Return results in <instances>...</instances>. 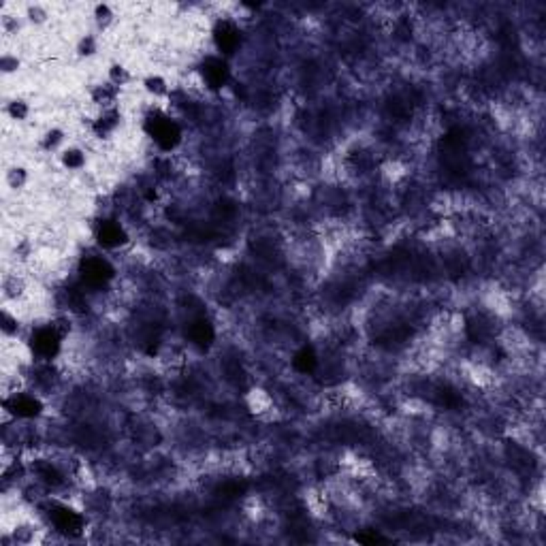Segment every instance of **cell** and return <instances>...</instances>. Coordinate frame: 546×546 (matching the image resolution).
Returning a JSON list of instances; mask_svg holds the SVG:
<instances>
[{
	"instance_id": "cell-1",
	"label": "cell",
	"mask_w": 546,
	"mask_h": 546,
	"mask_svg": "<svg viewBox=\"0 0 546 546\" xmlns=\"http://www.w3.org/2000/svg\"><path fill=\"white\" fill-rule=\"evenodd\" d=\"M147 133L154 137V141L162 147V149H171L176 147L182 133H180V126L169 120V118H162V116H156L147 122Z\"/></svg>"
},
{
	"instance_id": "cell-2",
	"label": "cell",
	"mask_w": 546,
	"mask_h": 546,
	"mask_svg": "<svg viewBox=\"0 0 546 546\" xmlns=\"http://www.w3.org/2000/svg\"><path fill=\"white\" fill-rule=\"evenodd\" d=\"M81 277L88 286H103L114 277V267L103 258H85L81 265Z\"/></svg>"
},
{
	"instance_id": "cell-3",
	"label": "cell",
	"mask_w": 546,
	"mask_h": 546,
	"mask_svg": "<svg viewBox=\"0 0 546 546\" xmlns=\"http://www.w3.org/2000/svg\"><path fill=\"white\" fill-rule=\"evenodd\" d=\"M32 348L41 357L52 359L60 348V337L54 329H39L32 337Z\"/></svg>"
},
{
	"instance_id": "cell-4",
	"label": "cell",
	"mask_w": 546,
	"mask_h": 546,
	"mask_svg": "<svg viewBox=\"0 0 546 546\" xmlns=\"http://www.w3.org/2000/svg\"><path fill=\"white\" fill-rule=\"evenodd\" d=\"M203 75H205V79H207V83L211 85V88H220V85H224L227 79H229L227 62L220 60V58H209L203 64Z\"/></svg>"
},
{
	"instance_id": "cell-5",
	"label": "cell",
	"mask_w": 546,
	"mask_h": 546,
	"mask_svg": "<svg viewBox=\"0 0 546 546\" xmlns=\"http://www.w3.org/2000/svg\"><path fill=\"white\" fill-rule=\"evenodd\" d=\"M52 518H54V525L64 534H79V529L83 527L81 516L69 508H56Z\"/></svg>"
},
{
	"instance_id": "cell-6",
	"label": "cell",
	"mask_w": 546,
	"mask_h": 546,
	"mask_svg": "<svg viewBox=\"0 0 546 546\" xmlns=\"http://www.w3.org/2000/svg\"><path fill=\"white\" fill-rule=\"evenodd\" d=\"M216 43L224 54H233L239 45V30L231 24V21H222L216 28Z\"/></svg>"
},
{
	"instance_id": "cell-7",
	"label": "cell",
	"mask_w": 546,
	"mask_h": 546,
	"mask_svg": "<svg viewBox=\"0 0 546 546\" xmlns=\"http://www.w3.org/2000/svg\"><path fill=\"white\" fill-rule=\"evenodd\" d=\"M5 406H7V410H11L13 414H17V417H24V419L36 417V414L41 412V403L34 397H28V395H19V397L15 395Z\"/></svg>"
},
{
	"instance_id": "cell-8",
	"label": "cell",
	"mask_w": 546,
	"mask_h": 546,
	"mask_svg": "<svg viewBox=\"0 0 546 546\" xmlns=\"http://www.w3.org/2000/svg\"><path fill=\"white\" fill-rule=\"evenodd\" d=\"M98 242L105 248H116V246L126 242V233L116 222H103L101 229H98Z\"/></svg>"
},
{
	"instance_id": "cell-9",
	"label": "cell",
	"mask_w": 546,
	"mask_h": 546,
	"mask_svg": "<svg viewBox=\"0 0 546 546\" xmlns=\"http://www.w3.org/2000/svg\"><path fill=\"white\" fill-rule=\"evenodd\" d=\"M213 326L207 322V320H196L192 324V329H190V337L196 346H201V348H207L211 342H213Z\"/></svg>"
},
{
	"instance_id": "cell-10",
	"label": "cell",
	"mask_w": 546,
	"mask_h": 546,
	"mask_svg": "<svg viewBox=\"0 0 546 546\" xmlns=\"http://www.w3.org/2000/svg\"><path fill=\"white\" fill-rule=\"evenodd\" d=\"M295 367L301 371V374H310L316 367V355L310 350V348H303V350L295 357Z\"/></svg>"
},
{
	"instance_id": "cell-11",
	"label": "cell",
	"mask_w": 546,
	"mask_h": 546,
	"mask_svg": "<svg viewBox=\"0 0 546 546\" xmlns=\"http://www.w3.org/2000/svg\"><path fill=\"white\" fill-rule=\"evenodd\" d=\"M39 474H41V478H45L48 483H60V476H58V472L52 465H41Z\"/></svg>"
},
{
	"instance_id": "cell-12",
	"label": "cell",
	"mask_w": 546,
	"mask_h": 546,
	"mask_svg": "<svg viewBox=\"0 0 546 546\" xmlns=\"http://www.w3.org/2000/svg\"><path fill=\"white\" fill-rule=\"evenodd\" d=\"M357 542H363V544H376V542H386L384 538L376 536V534H363V536H357Z\"/></svg>"
},
{
	"instance_id": "cell-13",
	"label": "cell",
	"mask_w": 546,
	"mask_h": 546,
	"mask_svg": "<svg viewBox=\"0 0 546 546\" xmlns=\"http://www.w3.org/2000/svg\"><path fill=\"white\" fill-rule=\"evenodd\" d=\"M67 165H69V167H77V165H81L79 151H69V154H67Z\"/></svg>"
}]
</instances>
